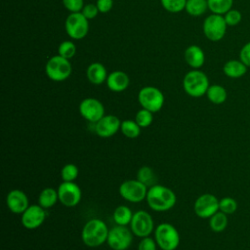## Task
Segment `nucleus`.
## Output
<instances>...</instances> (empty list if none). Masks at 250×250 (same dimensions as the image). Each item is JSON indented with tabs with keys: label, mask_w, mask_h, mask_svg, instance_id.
<instances>
[{
	"label": "nucleus",
	"mask_w": 250,
	"mask_h": 250,
	"mask_svg": "<svg viewBox=\"0 0 250 250\" xmlns=\"http://www.w3.org/2000/svg\"><path fill=\"white\" fill-rule=\"evenodd\" d=\"M146 200L153 211L166 212L175 206L177 196L170 188L156 184L148 188Z\"/></svg>",
	"instance_id": "nucleus-1"
},
{
	"label": "nucleus",
	"mask_w": 250,
	"mask_h": 250,
	"mask_svg": "<svg viewBox=\"0 0 250 250\" xmlns=\"http://www.w3.org/2000/svg\"><path fill=\"white\" fill-rule=\"evenodd\" d=\"M109 229L107 225L101 219L94 218L89 220L81 230V239L83 243L90 247L96 248L106 242Z\"/></svg>",
	"instance_id": "nucleus-2"
},
{
	"label": "nucleus",
	"mask_w": 250,
	"mask_h": 250,
	"mask_svg": "<svg viewBox=\"0 0 250 250\" xmlns=\"http://www.w3.org/2000/svg\"><path fill=\"white\" fill-rule=\"evenodd\" d=\"M209 86L207 75L198 69L188 71L183 79L184 91L192 98H200L206 95Z\"/></svg>",
	"instance_id": "nucleus-3"
},
{
	"label": "nucleus",
	"mask_w": 250,
	"mask_h": 250,
	"mask_svg": "<svg viewBox=\"0 0 250 250\" xmlns=\"http://www.w3.org/2000/svg\"><path fill=\"white\" fill-rule=\"evenodd\" d=\"M154 239L161 250H176L181 241L178 229L170 223H161L156 227Z\"/></svg>",
	"instance_id": "nucleus-4"
},
{
	"label": "nucleus",
	"mask_w": 250,
	"mask_h": 250,
	"mask_svg": "<svg viewBox=\"0 0 250 250\" xmlns=\"http://www.w3.org/2000/svg\"><path fill=\"white\" fill-rule=\"evenodd\" d=\"M45 72L51 80L55 82H62L70 76L72 66L69 60L64 59L60 55H56L51 57L46 62Z\"/></svg>",
	"instance_id": "nucleus-5"
},
{
	"label": "nucleus",
	"mask_w": 250,
	"mask_h": 250,
	"mask_svg": "<svg viewBox=\"0 0 250 250\" xmlns=\"http://www.w3.org/2000/svg\"><path fill=\"white\" fill-rule=\"evenodd\" d=\"M164 101L163 93L154 86L143 87L138 93V102L142 107L153 113L162 108Z\"/></svg>",
	"instance_id": "nucleus-6"
},
{
	"label": "nucleus",
	"mask_w": 250,
	"mask_h": 250,
	"mask_svg": "<svg viewBox=\"0 0 250 250\" xmlns=\"http://www.w3.org/2000/svg\"><path fill=\"white\" fill-rule=\"evenodd\" d=\"M227 27L228 24L224 16L217 14H211L210 16L206 17L202 26L205 37L212 42L222 40L226 35Z\"/></svg>",
	"instance_id": "nucleus-7"
},
{
	"label": "nucleus",
	"mask_w": 250,
	"mask_h": 250,
	"mask_svg": "<svg viewBox=\"0 0 250 250\" xmlns=\"http://www.w3.org/2000/svg\"><path fill=\"white\" fill-rule=\"evenodd\" d=\"M147 190L148 188L138 179L126 180L119 186L120 196L131 203H139L145 200Z\"/></svg>",
	"instance_id": "nucleus-8"
},
{
	"label": "nucleus",
	"mask_w": 250,
	"mask_h": 250,
	"mask_svg": "<svg viewBox=\"0 0 250 250\" xmlns=\"http://www.w3.org/2000/svg\"><path fill=\"white\" fill-rule=\"evenodd\" d=\"M133 235L127 226L116 225L109 229L106 243L112 250H127L133 242Z\"/></svg>",
	"instance_id": "nucleus-9"
},
{
	"label": "nucleus",
	"mask_w": 250,
	"mask_h": 250,
	"mask_svg": "<svg viewBox=\"0 0 250 250\" xmlns=\"http://www.w3.org/2000/svg\"><path fill=\"white\" fill-rule=\"evenodd\" d=\"M89 20L81 12L70 13L64 22V28L67 35L75 40L83 39L89 31Z\"/></svg>",
	"instance_id": "nucleus-10"
},
{
	"label": "nucleus",
	"mask_w": 250,
	"mask_h": 250,
	"mask_svg": "<svg viewBox=\"0 0 250 250\" xmlns=\"http://www.w3.org/2000/svg\"><path fill=\"white\" fill-rule=\"evenodd\" d=\"M129 226L134 235L141 238L149 236L155 229L151 215L145 210H139L135 212Z\"/></svg>",
	"instance_id": "nucleus-11"
},
{
	"label": "nucleus",
	"mask_w": 250,
	"mask_h": 250,
	"mask_svg": "<svg viewBox=\"0 0 250 250\" xmlns=\"http://www.w3.org/2000/svg\"><path fill=\"white\" fill-rule=\"evenodd\" d=\"M219 200L212 193H203L199 195L193 205L194 213L201 219H209L219 211Z\"/></svg>",
	"instance_id": "nucleus-12"
},
{
	"label": "nucleus",
	"mask_w": 250,
	"mask_h": 250,
	"mask_svg": "<svg viewBox=\"0 0 250 250\" xmlns=\"http://www.w3.org/2000/svg\"><path fill=\"white\" fill-rule=\"evenodd\" d=\"M57 190L59 201L65 207H75L81 200V188L74 182H62Z\"/></svg>",
	"instance_id": "nucleus-13"
},
{
	"label": "nucleus",
	"mask_w": 250,
	"mask_h": 250,
	"mask_svg": "<svg viewBox=\"0 0 250 250\" xmlns=\"http://www.w3.org/2000/svg\"><path fill=\"white\" fill-rule=\"evenodd\" d=\"M79 112L85 120L96 123L104 116V106L98 99L86 98L79 104Z\"/></svg>",
	"instance_id": "nucleus-14"
},
{
	"label": "nucleus",
	"mask_w": 250,
	"mask_h": 250,
	"mask_svg": "<svg viewBox=\"0 0 250 250\" xmlns=\"http://www.w3.org/2000/svg\"><path fill=\"white\" fill-rule=\"evenodd\" d=\"M46 209L39 204H32L21 214V225L27 229H34L39 228L46 219Z\"/></svg>",
	"instance_id": "nucleus-15"
},
{
	"label": "nucleus",
	"mask_w": 250,
	"mask_h": 250,
	"mask_svg": "<svg viewBox=\"0 0 250 250\" xmlns=\"http://www.w3.org/2000/svg\"><path fill=\"white\" fill-rule=\"evenodd\" d=\"M94 124L95 133L101 138L107 139L114 136L120 130L121 121L117 116L113 114H108L104 115L103 118H101L98 122Z\"/></svg>",
	"instance_id": "nucleus-16"
},
{
	"label": "nucleus",
	"mask_w": 250,
	"mask_h": 250,
	"mask_svg": "<svg viewBox=\"0 0 250 250\" xmlns=\"http://www.w3.org/2000/svg\"><path fill=\"white\" fill-rule=\"evenodd\" d=\"M8 209L14 214H22L29 206L28 197L24 191L21 189H12L6 197Z\"/></svg>",
	"instance_id": "nucleus-17"
},
{
	"label": "nucleus",
	"mask_w": 250,
	"mask_h": 250,
	"mask_svg": "<svg viewBox=\"0 0 250 250\" xmlns=\"http://www.w3.org/2000/svg\"><path fill=\"white\" fill-rule=\"evenodd\" d=\"M106 86L112 92H123L125 91L130 83L129 76L121 70H114L107 75Z\"/></svg>",
	"instance_id": "nucleus-18"
},
{
	"label": "nucleus",
	"mask_w": 250,
	"mask_h": 250,
	"mask_svg": "<svg viewBox=\"0 0 250 250\" xmlns=\"http://www.w3.org/2000/svg\"><path fill=\"white\" fill-rule=\"evenodd\" d=\"M186 62L193 69L200 68L205 62V54L197 45H190L185 51Z\"/></svg>",
	"instance_id": "nucleus-19"
},
{
	"label": "nucleus",
	"mask_w": 250,
	"mask_h": 250,
	"mask_svg": "<svg viewBox=\"0 0 250 250\" xmlns=\"http://www.w3.org/2000/svg\"><path fill=\"white\" fill-rule=\"evenodd\" d=\"M86 76L92 84L101 85L106 81L107 72L105 67L101 62H92L87 67Z\"/></svg>",
	"instance_id": "nucleus-20"
},
{
	"label": "nucleus",
	"mask_w": 250,
	"mask_h": 250,
	"mask_svg": "<svg viewBox=\"0 0 250 250\" xmlns=\"http://www.w3.org/2000/svg\"><path fill=\"white\" fill-rule=\"evenodd\" d=\"M248 66L240 60H229L223 66V72L226 76L236 79L244 76L247 72Z\"/></svg>",
	"instance_id": "nucleus-21"
},
{
	"label": "nucleus",
	"mask_w": 250,
	"mask_h": 250,
	"mask_svg": "<svg viewBox=\"0 0 250 250\" xmlns=\"http://www.w3.org/2000/svg\"><path fill=\"white\" fill-rule=\"evenodd\" d=\"M59 201L58 190L53 188H45L38 196V204L44 209L52 208Z\"/></svg>",
	"instance_id": "nucleus-22"
},
{
	"label": "nucleus",
	"mask_w": 250,
	"mask_h": 250,
	"mask_svg": "<svg viewBox=\"0 0 250 250\" xmlns=\"http://www.w3.org/2000/svg\"><path fill=\"white\" fill-rule=\"evenodd\" d=\"M207 99L214 104H222L227 101L228 93L225 87L219 84L210 85L206 92Z\"/></svg>",
	"instance_id": "nucleus-23"
},
{
	"label": "nucleus",
	"mask_w": 250,
	"mask_h": 250,
	"mask_svg": "<svg viewBox=\"0 0 250 250\" xmlns=\"http://www.w3.org/2000/svg\"><path fill=\"white\" fill-rule=\"evenodd\" d=\"M133 215H134V213L128 206L119 205L114 209L112 217H113V221L116 225L129 226L132 221Z\"/></svg>",
	"instance_id": "nucleus-24"
},
{
	"label": "nucleus",
	"mask_w": 250,
	"mask_h": 250,
	"mask_svg": "<svg viewBox=\"0 0 250 250\" xmlns=\"http://www.w3.org/2000/svg\"><path fill=\"white\" fill-rule=\"evenodd\" d=\"M229 224L228 215L221 212L220 210L216 212L212 217L209 218V227L214 232L224 231Z\"/></svg>",
	"instance_id": "nucleus-25"
},
{
	"label": "nucleus",
	"mask_w": 250,
	"mask_h": 250,
	"mask_svg": "<svg viewBox=\"0 0 250 250\" xmlns=\"http://www.w3.org/2000/svg\"><path fill=\"white\" fill-rule=\"evenodd\" d=\"M137 179L147 188L157 184V176L149 166H142L137 172Z\"/></svg>",
	"instance_id": "nucleus-26"
},
{
	"label": "nucleus",
	"mask_w": 250,
	"mask_h": 250,
	"mask_svg": "<svg viewBox=\"0 0 250 250\" xmlns=\"http://www.w3.org/2000/svg\"><path fill=\"white\" fill-rule=\"evenodd\" d=\"M141 127L135 121L131 119H126L121 121L120 131L128 139H136L141 135Z\"/></svg>",
	"instance_id": "nucleus-27"
},
{
	"label": "nucleus",
	"mask_w": 250,
	"mask_h": 250,
	"mask_svg": "<svg viewBox=\"0 0 250 250\" xmlns=\"http://www.w3.org/2000/svg\"><path fill=\"white\" fill-rule=\"evenodd\" d=\"M208 9L207 0H187L185 10L192 17H199L203 15Z\"/></svg>",
	"instance_id": "nucleus-28"
},
{
	"label": "nucleus",
	"mask_w": 250,
	"mask_h": 250,
	"mask_svg": "<svg viewBox=\"0 0 250 250\" xmlns=\"http://www.w3.org/2000/svg\"><path fill=\"white\" fill-rule=\"evenodd\" d=\"M208 9L212 14L224 16L228 11L232 9L233 0H207Z\"/></svg>",
	"instance_id": "nucleus-29"
},
{
	"label": "nucleus",
	"mask_w": 250,
	"mask_h": 250,
	"mask_svg": "<svg viewBox=\"0 0 250 250\" xmlns=\"http://www.w3.org/2000/svg\"><path fill=\"white\" fill-rule=\"evenodd\" d=\"M237 201L230 196L223 197L219 200V210L227 215H231L237 210Z\"/></svg>",
	"instance_id": "nucleus-30"
},
{
	"label": "nucleus",
	"mask_w": 250,
	"mask_h": 250,
	"mask_svg": "<svg viewBox=\"0 0 250 250\" xmlns=\"http://www.w3.org/2000/svg\"><path fill=\"white\" fill-rule=\"evenodd\" d=\"M79 174L78 167L73 163L65 164L61 170V177L62 182H74Z\"/></svg>",
	"instance_id": "nucleus-31"
},
{
	"label": "nucleus",
	"mask_w": 250,
	"mask_h": 250,
	"mask_svg": "<svg viewBox=\"0 0 250 250\" xmlns=\"http://www.w3.org/2000/svg\"><path fill=\"white\" fill-rule=\"evenodd\" d=\"M135 121L140 125L141 128H146L150 126L153 121V112L142 107V109L137 111Z\"/></svg>",
	"instance_id": "nucleus-32"
},
{
	"label": "nucleus",
	"mask_w": 250,
	"mask_h": 250,
	"mask_svg": "<svg viewBox=\"0 0 250 250\" xmlns=\"http://www.w3.org/2000/svg\"><path fill=\"white\" fill-rule=\"evenodd\" d=\"M75 54H76V46L72 41H70V40L62 41L59 45L58 55L62 56V58L70 60L74 57Z\"/></svg>",
	"instance_id": "nucleus-33"
},
{
	"label": "nucleus",
	"mask_w": 250,
	"mask_h": 250,
	"mask_svg": "<svg viewBox=\"0 0 250 250\" xmlns=\"http://www.w3.org/2000/svg\"><path fill=\"white\" fill-rule=\"evenodd\" d=\"M162 7L170 13H179L186 8L187 0H160Z\"/></svg>",
	"instance_id": "nucleus-34"
},
{
	"label": "nucleus",
	"mask_w": 250,
	"mask_h": 250,
	"mask_svg": "<svg viewBox=\"0 0 250 250\" xmlns=\"http://www.w3.org/2000/svg\"><path fill=\"white\" fill-rule=\"evenodd\" d=\"M224 18L228 26H235L240 23L242 20V15L238 10L230 9L224 15Z\"/></svg>",
	"instance_id": "nucleus-35"
},
{
	"label": "nucleus",
	"mask_w": 250,
	"mask_h": 250,
	"mask_svg": "<svg viewBox=\"0 0 250 250\" xmlns=\"http://www.w3.org/2000/svg\"><path fill=\"white\" fill-rule=\"evenodd\" d=\"M62 5L70 13H79L85 4L83 0H62Z\"/></svg>",
	"instance_id": "nucleus-36"
},
{
	"label": "nucleus",
	"mask_w": 250,
	"mask_h": 250,
	"mask_svg": "<svg viewBox=\"0 0 250 250\" xmlns=\"http://www.w3.org/2000/svg\"><path fill=\"white\" fill-rule=\"evenodd\" d=\"M157 246L158 245L154 238L146 236V237H143L140 240L138 244V250H156Z\"/></svg>",
	"instance_id": "nucleus-37"
},
{
	"label": "nucleus",
	"mask_w": 250,
	"mask_h": 250,
	"mask_svg": "<svg viewBox=\"0 0 250 250\" xmlns=\"http://www.w3.org/2000/svg\"><path fill=\"white\" fill-rule=\"evenodd\" d=\"M81 13L83 14V16L87 19V20H92L94 18L97 17V15L100 13L99 10H98V7L96 4H92V3H89V4H86L84 5Z\"/></svg>",
	"instance_id": "nucleus-38"
},
{
	"label": "nucleus",
	"mask_w": 250,
	"mask_h": 250,
	"mask_svg": "<svg viewBox=\"0 0 250 250\" xmlns=\"http://www.w3.org/2000/svg\"><path fill=\"white\" fill-rule=\"evenodd\" d=\"M239 60L250 67V41L244 44L239 52Z\"/></svg>",
	"instance_id": "nucleus-39"
},
{
	"label": "nucleus",
	"mask_w": 250,
	"mask_h": 250,
	"mask_svg": "<svg viewBox=\"0 0 250 250\" xmlns=\"http://www.w3.org/2000/svg\"><path fill=\"white\" fill-rule=\"evenodd\" d=\"M96 5L100 13L105 14L111 10L113 6V0H97Z\"/></svg>",
	"instance_id": "nucleus-40"
}]
</instances>
